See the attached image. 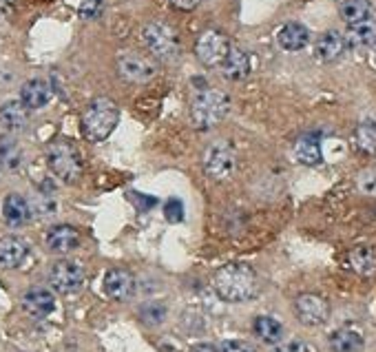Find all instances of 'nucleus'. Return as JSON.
I'll return each instance as SVG.
<instances>
[{
    "instance_id": "f257e3e1",
    "label": "nucleus",
    "mask_w": 376,
    "mask_h": 352,
    "mask_svg": "<svg viewBox=\"0 0 376 352\" xmlns=\"http://www.w3.org/2000/svg\"><path fill=\"white\" fill-rule=\"evenodd\" d=\"M215 290L224 301H248L257 290V275L248 264H226L215 273Z\"/></svg>"
},
{
    "instance_id": "f03ea898",
    "label": "nucleus",
    "mask_w": 376,
    "mask_h": 352,
    "mask_svg": "<svg viewBox=\"0 0 376 352\" xmlns=\"http://www.w3.org/2000/svg\"><path fill=\"white\" fill-rule=\"evenodd\" d=\"M120 122V109L109 98H96L82 113V133L91 142H100L113 133Z\"/></svg>"
},
{
    "instance_id": "7ed1b4c3",
    "label": "nucleus",
    "mask_w": 376,
    "mask_h": 352,
    "mask_svg": "<svg viewBox=\"0 0 376 352\" xmlns=\"http://www.w3.org/2000/svg\"><path fill=\"white\" fill-rule=\"evenodd\" d=\"M230 111V98L219 89H204L200 96L193 100L191 107V122L200 131L217 126Z\"/></svg>"
},
{
    "instance_id": "20e7f679",
    "label": "nucleus",
    "mask_w": 376,
    "mask_h": 352,
    "mask_svg": "<svg viewBox=\"0 0 376 352\" xmlns=\"http://www.w3.org/2000/svg\"><path fill=\"white\" fill-rule=\"evenodd\" d=\"M46 164L58 180L73 184L82 175V157L67 140H55L46 149Z\"/></svg>"
},
{
    "instance_id": "39448f33",
    "label": "nucleus",
    "mask_w": 376,
    "mask_h": 352,
    "mask_svg": "<svg viewBox=\"0 0 376 352\" xmlns=\"http://www.w3.org/2000/svg\"><path fill=\"white\" fill-rule=\"evenodd\" d=\"M142 40L146 49L159 60H173L180 53V36L171 25L153 21L142 29Z\"/></svg>"
},
{
    "instance_id": "423d86ee",
    "label": "nucleus",
    "mask_w": 376,
    "mask_h": 352,
    "mask_svg": "<svg viewBox=\"0 0 376 352\" xmlns=\"http://www.w3.org/2000/svg\"><path fill=\"white\" fill-rule=\"evenodd\" d=\"M237 169V155L226 142L211 144L204 153V171L211 175L213 180H228Z\"/></svg>"
},
{
    "instance_id": "0eeeda50",
    "label": "nucleus",
    "mask_w": 376,
    "mask_h": 352,
    "mask_svg": "<svg viewBox=\"0 0 376 352\" xmlns=\"http://www.w3.org/2000/svg\"><path fill=\"white\" fill-rule=\"evenodd\" d=\"M118 73L122 80L131 82V85H144V82L155 78L157 67L153 64V60L146 58V55L129 51V53H122L118 58Z\"/></svg>"
},
{
    "instance_id": "6e6552de",
    "label": "nucleus",
    "mask_w": 376,
    "mask_h": 352,
    "mask_svg": "<svg viewBox=\"0 0 376 352\" xmlns=\"http://www.w3.org/2000/svg\"><path fill=\"white\" fill-rule=\"evenodd\" d=\"M49 284L55 293L60 295H73L84 286V268L78 262L62 259L55 262L49 273Z\"/></svg>"
},
{
    "instance_id": "1a4fd4ad",
    "label": "nucleus",
    "mask_w": 376,
    "mask_h": 352,
    "mask_svg": "<svg viewBox=\"0 0 376 352\" xmlns=\"http://www.w3.org/2000/svg\"><path fill=\"white\" fill-rule=\"evenodd\" d=\"M228 51H230L228 38L215 29L204 31L195 44L197 58H200V62L206 64V67H219V64L226 60V55H228Z\"/></svg>"
},
{
    "instance_id": "9d476101",
    "label": "nucleus",
    "mask_w": 376,
    "mask_h": 352,
    "mask_svg": "<svg viewBox=\"0 0 376 352\" xmlns=\"http://www.w3.org/2000/svg\"><path fill=\"white\" fill-rule=\"evenodd\" d=\"M295 312L304 326H323L330 317V306L319 295H301L295 301Z\"/></svg>"
},
{
    "instance_id": "9b49d317",
    "label": "nucleus",
    "mask_w": 376,
    "mask_h": 352,
    "mask_svg": "<svg viewBox=\"0 0 376 352\" xmlns=\"http://www.w3.org/2000/svg\"><path fill=\"white\" fill-rule=\"evenodd\" d=\"M135 288V280L133 275L124 268H111V271L105 275V293L107 297L113 301H124L133 295Z\"/></svg>"
},
{
    "instance_id": "f8f14e48",
    "label": "nucleus",
    "mask_w": 376,
    "mask_h": 352,
    "mask_svg": "<svg viewBox=\"0 0 376 352\" xmlns=\"http://www.w3.org/2000/svg\"><path fill=\"white\" fill-rule=\"evenodd\" d=\"M55 308V297L46 288H31L23 295V310L33 319L49 317Z\"/></svg>"
},
{
    "instance_id": "ddd939ff",
    "label": "nucleus",
    "mask_w": 376,
    "mask_h": 352,
    "mask_svg": "<svg viewBox=\"0 0 376 352\" xmlns=\"http://www.w3.org/2000/svg\"><path fill=\"white\" fill-rule=\"evenodd\" d=\"M44 242H46V248H49L51 253L64 255V253H71L73 248L80 244V235H78V230H75L73 226L60 224V226L49 228V233H46Z\"/></svg>"
},
{
    "instance_id": "4468645a",
    "label": "nucleus",
    "mask_w": 376,
    "mask_h": 352,
    "mask_svg": "<svg viewBox=\"0 0 376 352\" xmlns=\"http://www.w3.org/2000/svg\"><path fill=\"white\" fill-rule=\"evenodd\" d=\"M3 217L7 221V226H12V228L25 226L31 217L29 202H27L23 195H18V193H9L3 202Z\"/></svg>"
},
{
    "instance_id": "2eb2a0df",
    "label": "nucleus",
    "mask_w": 376,
    "mask_h": 352,
    "mask_svg": "<svg viewBox=\"0 0 376 352\" xmlns=\"http://www.w3.org/2000/svg\"><path fill=\"white\" fill-rule=\"evenodd\" d=\"M49 100H51V87L46 80H40V78L27 80L21 89V102L29 111L42 109Z\"/></svg>"
},
{
    "instance_id": "dca6fc26",
    "label": "nucleus",
    "mask_w": 376,
    "mask_h": 352,
    "mask_svg": "<svg viewBox=\"0 0 376 352\" xmlns=\"http://www.w3.org/2000/svg\"><path fill=\"white\" fill-rule=\"evenodd\" d=\"M277 42H279V47L286 51H301L304 47H308L310 31H308V27L301 23H288L279 29Z\"/></svg>"
},
{
    "instance_id": "f3484780",
    "label": "nucleus",
    "mask_w": 376,
    "mask_h": 352,
    "mask_svg": "<svg viewBox=\"0 0 376 352\" xmlns=\"http://www.w3.org/2000/svg\"><path fill=\"white\" fill-rule=\"evenodd\" d=\"M29 122V109H27L21 100H9L0 107V124H3L7 131H23Z\"/></svg>"
},
{
    "instance_id": "a211bd4d",
    "label": "nucleus",
    "mask_w": 376,
    "mask_h": 352,
    "mask_svg": "<svg viewBox=\"0 0 376 352\" xmlns=\"http://www.w3.org/2000/svg\"><path fill=\"white\" fill-rule=\"evenodd\" d=\"M29 248L18 237H3L0 239V268L5 271H12V268H18L25 259Z\"/></svg>"
},
{
    "instance_id": "6ab92c4d",
    "label": "nucleus",
    "mask_w": 376,
    "mask_h": 352,
    "mask_svg": "<svg viewBox=\"0 0 376 352\" xmlns=\"http://www.w3.org/2000/svg\"><path fill=\"white\" fill-rule=\"evenodd\" d=\"M345 47H347V44H345V36H341L338 31H325L321 38L317 40L314 53H317L319 60L334 62V60H338L343 55Z\"/></svg>"
},
{
    "instance_id": "aec40b11",
    "label": "nucleus",
    "mask_w": 376,
    "mask_h": 352,
    "mask_svg": "<svg viewBox=\"0 0 376 352\" xmlns=\"http://www.w3.org/2000/svg\"><path fill=\"white\" fill-rule=\"evenodd\" d=\"M221 73L228 80L237 82V80H243L250 73V58L248 53L239 49V47H230L228 55H226V60L221 62Z\"/></svg>"
},
{
    "instance_id": "412c9836",
    "label": "nucleus",
    "mask_w": 376,
    "mask_h": 352,
    "mask_svg": "<svg viewBox=\"0 0 376 352\" xmlns=\"http://www.w3.org/2000/svg\"><path fill=\"white\" fill-rule=\"evenodd\" d=\"M295 157H297V162L306 164V166L321 164L323 155H321V140H319V135L317 133L301 135L295 144Z\"/></svg>"
},
{
    "instance_id": "4be33fe9",
    "label": "nucleus",
    "mask_w": 376,
    "mask_h": 352,
    "mask_svg": "<svg viewBox=\"0 0 376 352\" xmlns=\"http://www.w3.org/2000/svg\"><path fill=\"white\" fill-rule=\"evenodd\" d=\"M347 266L356 275L372 277L376 273V248L372 246H356L347 253Z\"/></svg>"
},
{
    "instance_id": "5701e85b",
    "label": "nucleus",
    "mask_w": 376,
    "mask_h": 352,
    "mask_svg": "<svg viewBox=\"0 0 376 352\" xmlns=\"http://www.w3.org/2000/svg\"><path fill=\"white\" fill-rule=\"evenodd\" d=\"M376 40V21L368 18L363 23L350 25V29L345 33V44L347 47H370Z\"/></svg>"
},
{
    "instance_id": "b1692460",
    "label": "nucleus",
    "mask_w": 376,
    "mask_h": 352,
    "mask_svg": "<svg viewBox=\"0 0 376 352\" xmlns=\"http://www.w3.org/2000/svg\"><path fill=\"white\" fill-rule=\"evenodd\" d=\"M255 335L268 346H277L281 337H284V326L281 321L270 317V314H261V317L255 319Z\"/></svg>"
},
{
    "instance_id": "393cba45",
    "label": "nucleus",
    "mask_w": 376,
    "mask_h": 352,
    "mask_svg": "<svg viewBox=\"0 0 376 352\" xmlns=\"http://www.w3.org/2000/svg\"><path fill=\"white\" fill-rule=\"evenodd\" d=\"M330 348L332 352H359L363 348V337L361 332L350 328L334 330L330 335Z\"/></svg>"
},
{
    "instance_id": "a878e982",
    "label": "nucleus",
    "mask_w": 376,
    "mask_h": 352,
    "mask_svg": "<svg viewBox=\"0 0 376 352\" xmlns=\"http://www.w3.org/2000/svg\"><path fill=\"white\" fill-rule=\"evenodd\" d=\"M354 140L361 153L365 155L376 153V118H365L363 122L356 126Z\"/></svg>"
},
{
    "instance_id": "bb28decb",
    "label": "nucleus",
    "mask_w": 376,
    "mask_h": 352,
    "mask_svg": "<svg viewBox=\"0 0 376 352\" xmlns=\"http://www.w3.org/2000/svg\"><path fill=\"white\" fill-rule=\"evenodd\" d=\"M341 18L347 25H356L372 18V3L370 0H345L341 5Z\"/></svg>"
},
{
    "instance_id": "cd10ccee",
    "label": "nucleus",
    "mask_w": 376,
    "mask_h": 352,
    "mask_svg": "<svg viewBox=\"0 0 376 352\" xmlns=\"http://www.w3.org/2000/svg\"><path fill=\"white\" fill-rule=\"evenodd\" d=\"M0 166L7 171H18L23 166V151L14 140L3 137L0 140Z\"/></svg>"
},
{
    "instance_id": "c85d7f7f",
    "label": "nucleus",
    "mask_w": 376,
    "mask_h": 352,
    "mask_svg": "<svg viewBox=\"0 0 376 352\" xmlns=\"http://www.w3.org/2000/svg\"><path fill=\"white\" fill-rule=\"evenodd\" d=\"M31 206V215H38V217H51L53 213H55V208H58V204H55V200H53V195L49 191H46V187L38 193L36 195V200L29 204Z\"/></svg>"
},
{
    "instance_id": "c756f323",
    "label": "nucleus",
    "mask_w": 376,
    "mask_h": 352,
    "mask_svg": "<svg viewBox=\"0 0 376 352\" xmlns=\"http://www.w3.org/2000/svg\"><path fill=\"white\" fill-rule=\"evenodd\" d=\"M139 317H142L148 326H159L166 317V310L162 303H144L142 308H139Z\"/></svg>"
},
{
    "instance_id": "7c9ffc66",
    "label": "nucleus",
    "mask_w": 376,
    "mask_h": 352,
    "mask_svg": "<svg viewBox=\"0 0 376 352\" xmlns=\"http://www.w3.org/2000/svg\"><path fill=\"white\" fill-rule=\"evenodd\" d=\"M356 187H359V191L363 193V195L376 198V166L359 173V178H356Z\"/></svg>"
},
{
    "instance_id": "2f4dec72",
    "label": "nucleus",
    "mask_w": 376,
    "mask_h": 352,
    "mask_svg": "<svg viewBox=\"0 0 376 352\" xmlns=\"http://www.w3.org/2000/svg\"><path fill=\"white\" fill-rule=\"evenodd\" d=\"M164 215H166L168 221H171V224L182 221L184 219V204H182V200H177V198L168 200L166 206H164Z\"/></svg>"
},
{
    "instance_id": "473e14b6",
    "label": "nucleus",
    "mask_w": 376,
    "mask_h": 352,
    "mask_svg": "<svg viewBox=\"0 0 376 352\" xmlns=\"http://www.w3.org/2000/svg\"><path fill=\"white\" fill-rule=\"evenodd\" d=\"M102 9H105V0H84L80 5V16L84 21H93L102 14Z\"/></svg>"
},
{
    "instance_id": "72a5a7b5",
    "label": "nucleus",
    "mask_w": 376,
    "mask_h": 352,
    "mask_svg": "<svg viewBox=\"0 0 376 352\" xmlns=\"http://www.w3.org/2000/svg\"><path fill=\"white\" fill-rule=\"evenodd\" d=\"M272 352H312V348L301 339H290V341H284V344L279 341V344L272 348Z\"/></svg>"
},
{
    "instance_id": "f704fd0d",
    "label": "nucleus",
    "mask_w": 376,
    "mask_h": 352,
    "mask_svg": "<svg viewBox=\"0 0 376 352\" xmlns=\"http://www.w3.org/2000/svg\"><path fill=\"white\" fill-rule=\"evenodd\" d=\"M219 352H257L255 346L248 344V341H224V344L219 346Z\"/></svg>"
},
{
    "instance_id": "c9c22d12",
    "label": "nucleus",
    "mask_w": 376,
    "mask_h": 352,
    "mask_svg": "<svg viewBox=\"0 0 376 352\" xmlns=\"http://www.w3.org/2000/svg\"><path fill=\"white\" fill-rule=\"evenodd\" d=\"M131 198H133V204L139 211H148V208H153L157 204V198L142 195V193H131Z\"/></svg>"
},
{
    "instance_id": "e433bc0d",
    "label": "nucleus",
    "mask_w": 376,
    "mask_h": 352,
    "mask_svg": "<svg viewBox=\"0 0 376 352\" xmlns=\"http://www.w3.org/2000/svg\"><path fill=\"white\" fill-rule=\"evenodd\" d=\"M171 5L175 9H182V12H193V9L200 5V0H171Z\"/></svg>"
},
{
    "instance_id": "4c0bfd02",
    "label": "nucleus",
    "mask_w": 376,
    "mask_h": 352,
    "mask_svg": "<svg viewBox=\"0 0 376 352\" xmlns=\"http://www.w3.org/2000/svg\"><path fill=\"white\" fill-rule=\"evenodd\" d=\"M191 352H219L217 348H215L213 344H197L191 348Z\"/></svg>"
},
{
    "instance_id": "58836bf2",
    "label": "nucleus",
    "mask_w": 376,
    "mask_h": 352,
    "mask_svg": "<svg viewBox=\"0 0 376 352\" xmlns=\"http://www.w3.org/2000/svg\"><path fill=\"white\" fill-rule=\"evenodd\" d=\"M3 3H16V0H3Z\"/></svg>"
},
{
    "instance_id": "ea45409f",
    "label": "nucleus",
    "mask_w": 376,
    "mask_h": 352,
    "mask_svg": "<svg viewBox=\"0 0 376 352\" xmlns=\"http://www.w3.org/2000/svg\"><path fill=\"white\" fill-rule=\"evenodd\" d=\"M372 47H374V51H376V40H374V44H372Z\"/></svg>"
}]
</instances>
